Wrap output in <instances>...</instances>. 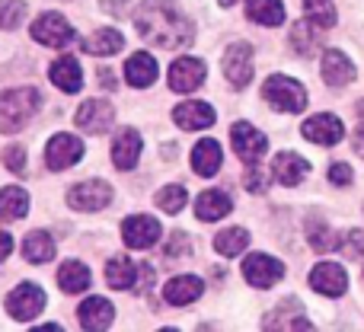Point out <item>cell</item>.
<instances>
[{
	"mask_svg": "<svg viewBox=\"0 0 364 332\" xmlns=\"http://www.w3.org/2000/svg\"><path fill=\"white\" fill-rule=\"evenodd\" d=\"M243 278L252 284V288H272L284 278V265L282 259L265 256V252H252V256L243 259Z\"/></svg>",
	"mask_w": 364,
	"mask_h": 332,
	"instance_id": "6",
	"label": "cell"
},
{
	"mask_svg": "<svg viewBox=\"0 0 364 332\" xmlns=\"http://www.w3.org/2000/svg\"><path fill=\"white\" fill-rule=\"evenodd\" d=\"M23 256H26V262H32V265L48 262V259L55 256V240L45 230H32L29 237L23 240Z\"/></svg>",
	"mask_w": 364,
	"mask_h": 332,
	"instance_id": "34",
	"label": "cell"
},
{
	"mask_svg": "<svg viewBox=\"0 0 364 332\" xmlns=\"http://www.w3.org/2000/svg\"><path fill=\"white\" fill-rule=\"evenodd\" d=\"M346 256H352V259H361L364 256V230H348V237L342 240V246H339Z\"/></svg>",
	"mask_w": 364,
	"mask_h": 332,
	"instance_id": "40",
	"label": "cell"
},
{
	"mask_svg": "<svg viewBox=\"0 0 364 332\" xmlns=\"http://www.w3.org/2000/svg\"><path fill=\"white\" fill-rule=\"evenodd\" d=\"M205 61L201 58H176L170 68V87L176 93H192L205 83Z\"/></svg>",
	"mask_w": 364,
	"mask_h": 332,
	"instance_id": "15",
	"label": "cell"
},
{
	"mask_svg": "<svg viewBox=\"0 0 364 332\" xmlns=\"http://www.w3.org/2000/svg\"><path fill=\"white\" fill-rule=\"evenodd\" d=\"M220 68H224V77L230 80V87L243 90L246 83L252 80V45L250 42H233L230 48L224 51Z\"/></svg>",
	"mask_w": 364,
	"mask_h": 332,
	"instance_id": "8",
	"label": "cell"
},
{
	"mask_svg": "<svg viewBox=\"0 0 364 332\" xmlns=\"http://www.w3.org/2000/svg\"><path fill=\"white\" fill-rule=\"evenodd\" d=\"M352 144H355V151H358L361 154V157H364V125L358 128V132H355L352 134Z\"/></svg>",
	"mask_w": 364,
	"mask_h": 332,
	"instance_id": "45",
	"label": "cell"
},
{
	"mask_svg": "<svg viewBox=\"0 0 364 332\" xmlns=\"http://www.w3.org/2000/svg\"><path fill=\"white\" fill-rule=\"evenodd\" d=\"M26 211H29V195H26V188H19V186L0 188V220H4V224L26 218Z\"/></svg>",
	"mask_w": 364,
	"mask_h": 332,
	"instance_id": "31",
	"label": "cell"
},
{
	"mask_svg": "<svg viewBox=\"0 0 364 332\" xmlns=\"http://www.w3.org/2000/svg\"><path fill=\"white\" fill-rule=\"evenodd\" d=\"M115 122V109L106 100H87L74 115V125L87 134H106Z\"/></svg>",
	"mask_w": 364,
	"mask_h": 332,
	"instance_id": "11",
	"label": "cell"
},
{
	"mask_svg": "<svg viewBox=\"0 0 364 332\" xmlns=\"http://www.w3.org/2000/svg\"><path fill=\"white\" fill-rule=\"evenodd\" d=\"M307 240L316 252H333V250L342 246V237L320 218V214H310L307 218Z\"/></svg>",
	"mask_w": 364,
	"mask_h": 332,
	"instance_id": "28",
	"label": "cell"
},
{
	"mask_svg": "<svg viewBox=\"0 0 364 332\" xmlns=\"http://www.w3.org/2000/svg\"><path fill=\"white\" fill-rule=\"evenodd\" d=\"M329 182H333V186H352V166L348 164H333L329 166Z\"/></svg>",
	"mask_w": 364,
	"mask_h": 332,
	"instance_id": "43",
	"label": "cell"
},
{
	"mask_svg": "<svg viewBox=\"0 0 364 332\" xmlns=\"http://www.w3.org/2000/svg\"><path fill=\"white\" fill-rule=\"evenodd\" d=\"M320 70L329 87H348V83L355 80V64L348 61V55H342V51H336V48H329L326 55H323Z\"/></svg>",
	"mask_w": 364,
	"mask_h": 332,
	"instance_id": "19",
	"label": "cell"
},
{
	"mask_svg": "<svg viewBox=\"0 0 364 332\" xmlns=\"http://www.w3.org/2000/svg\"><path fill=\"white\" fill-rule=\"evenodd\" d=\"M201 291H205V284H201V278H195V275H176L164 284V297H166V304H173V307L195 304L201 297Z\"/></svg>",
	"mask_w": 364,
	"mask_h": 332,
	"instance_id": "17",
	"label": "cell"
},
{
	"mask_svg": "<svg viewBox=\"0 0 364 332\" xmlns=\"http://www.w3.org/2000/svg\"><path fill=\"white\" fill-rule=\"evenodd\" d=\"M45 291L38 288V284L32 282H23L16 291H10V297H6V314L13 316V320H23L29 323L32 316H38L45 310Z\"/></svg>",
	"mask_w": 364,
	"mask_h": 332,
	"instance_id": "5",
	"label": "cell"
},
{
	"mask_svg": "<svg viewBox=\"0 0 364 332\" xmlns=\"http://www.w3.org/2000/svg\"><path fill=\"white\" fill-rule=\"evenodd\" d=\"M58 284H61L64 294H80V291L90 288V269L77 259H68V262L58 269Z\"/></svg>",
	"mask_w": 364,
	"mask_h": 332,
	"instance_id": "32",
	"label": "cell"
},
{
	"mask_svg": "<svg viewBox=\"0 0 364 332\" xmlns=\"http://www.w3.org/2000/svg\"><path fill=\"white\" fill-rule=\"evenodd\" d=\"M246 16L259 26H282L284 4L282 0H246Z\"/></svg>",
	"mask_w": 364,
	"mask_h": 332,
	"instance_id": "33",
	"label": "cell"
},
{
	"mask_svg": "<svg viewBox=\"0 0 364 332\" xmlns=\"http://www.w3.org/2000/svg\"><path fill=\"white\" fill-rule=\"evenodd\" d=\"M125 48V36L119 29H96L90 38H83V51L96 58H106V55H119Z\"/></svg>",
	"mask_w": 364,
	"mask_h": 332,
	"instance_id": "29",
	"label": "cell"
},
{
	"mask_svg": "<svg viewBox=\"0 0 364 332\" xmlns=\"http://www.w3.org/2000/svg\"><path fill=\"white\" fill-rule=\"evenodd\" d=\"M230 211H233V201H230V195L220 192V188H208V192H201L198 201H195L198 220H220Z\"/></svg>",
	"mask_w": 364,
	"mask_h": 332,
	"instance_id": "25",
	"label": "cell"
},
{
	"mask_svg": "<svg viewBox=\"0 0 364 332\" xmlns=\"http://www.w3.org/2000/svg\"><path fill=\"white\" fill-rule=\"evenodd\" d=\"M112 201V188L109 182L102 179H87V182H77L74 188L68 192V205L77 208V211H100Z\"/></svg>",
	"mask_w": 364,
	"mask_h": 332,
	"instance_id": "10",
	"label": "cell"
},
{
	"mask_svg": "<svg viewBox=\"0 0 364 332\" xmlns=\"http://www.w3.org/2000/svg\"><path fill=\"white\" fill-rule=\"evenodd\" d=\"M26 16L23 0H0V29H16Z\"/></svg>",
	"mask_w": 364,
	"mask_h": 332,
	"instance_id": "38",
	"label": "cell"
},
{
	"mask_svg": "<svg viewBox=\"0 0 364 332\" xmlns=\"http://www.w3.org/2000/svg\"><path fill=\"white\" fill-rule=\"evenodd\" d=\"M138 275L141 272L134 269V262L128 256H112L106 265V282H109V288H115V291H134Z\"/></svg>",
	"mask_w": 364,
	"mask_h": 332,
	"instance_id": "26",
	"label": "cell"
},
{
	"mask_svg": "<svg viewBox=\"0 0 364 332\" xmlns=\"http://www.w3.org/2000/svg\"><path fill=\"white\" fill-rule=\"evenodd\" d=\"M32 38L38 45H48V48H64V45L74 42V29L61 13H42L32 23Z\"/></svg>",
	"mask_w": 364,
	"mask_h": 332,
	"instance_id": "7",
	"label": "cell"
},
{
	"mask_svg": "<svg viewBox=\"0 0 364 332\" xmlns=\"http://www.w3.org/2000/svg\"><path fill=\"white\" fill-rule=\"evenodd\" d=\"M310 288H314L316 294L342 297L348 288V275L339 262H320L314 272H310Z\"/></svg>",
	"mask_w": 364,
	"mask_h": 332,
	"instance_id": "14",
	"label": "cell"
},
{
	"mask_svg": "<svg viewBox=\"0 0 364 332\" xmlns=\"http://www.w3.org/2000/svg\"><path fill=\"white\" fill-rule=\"evenodd\" d=\"M233 4H237V0H220V6H233Z\"/></svg>",
	"mask_w": 364,
	"mask_h": 332,
	"instance_id": "48",
	"label": "cell"
},
{
	"mask_svg": "<svg viewBox=\"0 0 364 332\" xmlns=\"http://www.w3.org/2000/svg\"><path fill=\"white\" fill-rule=\"evenodd\" d=\"M77 316H80V326L90 329V332H100V329H109L112 326V304L106 301V297H90V301L80 304V310H77Z\"/></svg>",
	"mask_w": 364,
	"mask_h": 332,
	"instance_id": "23",
	"label": "cell"
},
{
	"mask_svg": "<svg viewBox=\"0 0 364 332\" xmlns=\"http://www.w3.org/2000/svg\"><path fill=\"white\" fill-rule=\"evenodd\" d=\"M307 173H310V164L294 151H282L275 157V164H272V176H275V182H282V186H297Z\"/></svg>",
	"mask_w": 364,
	"mask_h": 332,
	"instance_id": "22",
	"label": "cell"
},
{
	"mask_svg": "<svg viewBox=\"0 0 364 332\" xmlns=\"http://www.w3.org/2000/svg\"><path fill=\"white\" fill-rule=\"evenodd\" d=\"M122 240L132 250H151L160 240V224L154 218H147V214H134V218H128L122 224Z\"/></svg>",
	"mask_w": 364,
	"mask_h": 332,
	"instance_id": "13",
	"label": "cell"
},
{
	"mask_svg": "<svg viewBox=\"0 0 364 332\" xmlns=\"http://www.w3.org/2000/svg\"><path fill=\"white\" fill-rule=\"evenodd\" d=\"M262 326L265 329H314V323L304 316V304L297 297H288V301H282L265 316Z\"/></svg>",
	"mask_w": 364,
	"mask_h": 332,
	"instance_id": "16",
	"label": "cell"
},
{
	"mask_svg": "<svg viewBox=\"0 0 364 332\" xmlns=\"http://www.w3.org/2000/svg\"><path fill=\"white\" fill-rule=\"evenodd\" d=\"M4 166L10 169V173H16V176H23L26 173V151H23V144H10L4 151Z\"/></svg>",
	"mask_w": 364,
	"mask_h": 332,
	"instance_id": "39",
	"label": "cell"
},
{
	"mask_svg": "<svg viewBox=\"0 0 364 332\" xmlns=\"http://www.w3.org/2000/svg\"><path fill=\"white\" fill-rule=\"evenodd\" d=\"M134 26H138V36L144 42L164 51L186 48L195 38L192 19L179 10L176 0H141L138 13H134Z\"/></svg>",
	"mask_w": 364,
	"mask_h": 332,
	"instance_id": "1",
	"label": "cell"
},
{
	"mask_svg": "<svg viewBox=\"0 0 364 332\" xmlns=\"http://www.w3.org/2000/svg\"><path fill=\"white\" fill-rule=\"evenodd\" d=\"M80 157H83V141L74 138V134H68V132L55 134V138L48 141V147H45V166L55 169V173L80 164Z\"/></svg>",
	"mask_w": 364,
	"mask_h": 332,
	"instance_id": "9",
	"label": "cell"
},
{
	"mask_svg": "<svg viewBox=\"0 0 364 332\" xmlns=\"http://www.w3.org/2000/svg\"><path fill=\"white\" fill-rule=\"evenodd\" d=\"M262 100L269 102L272 109H278V112H304V106H307V90L284 74H272L269 80L262 83Z\"/></svg>",
	"mask_w": 364,
	"mask_h": 332,
	"instance_id": "3",
	"label": "cell"
},
{
	"mask_svg": "<svg viewBox=\"0 0 364 332\" xmlns=\"http://www.w3.org/2000/svg\"><path fill=\"white\" fill-rule=\"evenodd\" d=\"M141 147H144V141H141L138 132H132V128L119 132L112 141V164L119 169H134L141 157Z\"/></svg>",
	"mask_w": 364,
	"mask_h": 332,
	"instance_id": "20",
	"label": "cell"
},
{
	"mask_svg": "<svg viewBox=\"0 0 364 332\" xmlns=\"http://www.w3.org/2000/svg\"><path fill=\"white\" fill-rule=\"evenodd\" d=\"M100 83L106 90H115V80H112V74H109V70H102V74H100Z\"/></svg>",
	"mask_w": 364,
	"mask_h": 332,
	"instance_id": "46",
	"label": "cell"
},
{
	"mask_svg": "<svg viewBox=\"0 0 364 332\" xmlns=\"http://www.w3.org/2000/svg\"><path fill=\"white\" fill-rule=\"evenodd\" d=\"M304 10H307V19H314V23L323 26V29H333L336 19H339L333 0H304Z\"/></svg>",
	"mask_w": 364,
	"mask_h": 332,
	"instance_id": "36",
	"label": "cell"
},
{
	"mask_svg": "<svg viewBox=\"0 0 364 332\" xmlns=\"http://www.w3.org/2000/svg\"><path fill=\"white\" fill-rule=\"evenodd\" d=\"M301 132H304V138H307L310 144H320V147H333V144H339V141L346 138V128H342V122L336 119V115H329V112L307 119Z\"/></svg>",
	"mask_w": 364,
	"mask_h": 332,
	"instance_id": "12",
	"label": "cell"
},
{
	"mask_svg": "<svg viewBox=\"0 0 364 332\" xmlns=\"http://www.w3.org/2000/svg\"><path fill=\"white\" fill-rule=\"evenodd\" d=\"M323 26H316L314 19H301V23L291 26V48L297 51L301 58H314L320 51V42H323Z\"/></svg>",
	"mask_w": 364,
	"mask_h": 332,
	"instance_id": "18",
	"label": "cell"
},
{
	"mask_svg": "<svg viewBox=\"0 0 364 332\" xmlns=\"http://www.w3.org/2000/svg\"><path fill=\"white\" fill-rule=\"evenodd\" d=\"M220 164H224V157H220V144L211 138L198 141L192 151V169L198 176H214L220 169Z\"/></svg>",
	"mask_w": 364,
	"mask_h": 332,
	"instance_id": "30",
	"label": "cell"
},
{
	"mask_svg": "<svg viewBox=\"0 0 364 332\" xmlns=\"http://www.w3.org/2000/svg\"><path fill=\"white\" fill-rule=\"evenodd\" d=\"M246 246H250V233H246L243 227H230V230H220L218 237H214V250L227 259L240 256Z\"/></svg>",
	"mask_w": 364,
	"mask_h": 332,
	"instance_id": "35",
	"label": "cell"
},
{
	"mask_svg": "<svg viewBox=\"0 0 364 332\" xmlns=\"http://www.w3.org/2000/svg\"><path fill=\"white\" fill-rule=\"evenodd\" d=\"M10 250H13V237L10 233H0V262L10 256Z\"/></svg>",
	"mask_w": 364,
	"mask_h": 332,
	"instance_id": "44",
	"label": "cell"
},
{
	"mask_svg": "<svg viewBox=\"0 0 364 332\" xmlns=\"http://www.w3.org/2000/svg\"><path fill=\"white\" fill-rule=\"evenodd\" d=\"M355 109H358V115L364 119V100H361V102H358V106H355Z\"/></svg>",
	"mask_w": 364,
	"mask_h": 332,
	"instance_id": "47",
	"label": "cell"
},
{
	"mask_svg": "<svg viewBox=\"0 0 364 332\" xmlns=\"http://www.w3.org/2000/svg\"><path fill=\"white\" fill-rule=\"evenodd\" d=\"M38 106H42V96H38V90H32V87L0 93V132L4 134L19 132V128L38 112Z\"/></svg>",
	"mask_w": 364,
	"mask_h": 332,
	"instance_id": "2",
	"label": "cell"
},
{
	"mask_svg": "<svg viewBox=\"0 0 364 332\" xmlns=\"http://www.w3.org/2000/svg\"><path fill=\"white\" fill-rule=\"evenodd\" d=\"M48 74H51V83H55L61 93H80V87H83V70H80V64H77L70 55L58 58V61L51 64Z\"/></svg>",
	"mask_w": 364,
	"mask_h": 332,
	"instance_id": "24",
	"label": "cell"
},
{
	"mask_svg": "<svg viewBox=\"0 0 364 332\" xmlns=\"http://www.w3.org/2000/svg\"><path fill=\"white\" fill-rule=\"evenodd\" d=\"M230 144H233L237 157L243 160L246 166H256L259 160H262V154L269 151V141H265V134L256 132L250 122H237V125L230 128Z\"/></svg>",
	"mask_w": 364,
	"mask_h": 332,
	"instance_id": "4",
	"label": "cell"
},
{
	"mask_svg": "<svg viewBox=\"0 0 364 332\" xmlns=\"http://www.w3.org/2000/svg\"><path fill=\"white\" fill-rule=\"evenodd\" d=\"M125 80L132 83V87H151L154 80H157V61H154L147 51H138V55H132L125 61Z\"/></svg>",
	"mask_w": 364,
	"mask_h": 332,
	"instance_id": "27",
	"label": "cell"
},
{
	"mask_svg": "<svg viewBox=\"0 0 364 332\" xmlns=\"http://www.w3.org/2000/svg\"><path fill=\"white\" fill-rule=\"evenodd\" d=\"M243 186L250 188V192H265V186H269V182H265V176H262V169H259V164L246 169V179H243Z\"/></svg>",
	"mask_w": 364,
	"mask_h": 332,
	"instance_id": "42",
	"label": "cell"
},
{
	"mask_svg": "<svg viewBox=\"0 0 364 332\" xmlns=\"http://www.w3.org/2000/svg\"><path fill=\"white\" fill-rule=\"evenodd\" d=\"M186 198H188V192L182 186H166L157 192V208H164L166 214H179L186 208Z\"/></svg>",
	"mask_w": 364,
	"mask_h": 332,
	"instance_id": "37",
	"label": "cell"
},
{
	"mask_svg": "<svg viewBox=\"0 0 364 332\" xmlns=\"http://www.w3.org/2000/svg\"><path fill=\"white\" fill-rule=\"evenodd\" d=\"M173 122L182 132H201V128L214 125V109L208 102H182L173 109Z\"/></svg>",
	"mask_w": 364,
	"mask_h": 332,
	"instance_id": "21",
	"label": "cell"
},
{
	"mask_svg": "<svg viewBox=\"0 0 364 332\" xmlns=\"http://www.w3.org/2000/svg\"><path fill=\"white\" fill-rule=\"evenodd\" d=\"M192 252V243H188V237L186 233H173V240H170V246H166V259H173V256H188Z\"/></svg>",
	"mask_w": 364,
	"mask_h": 332,
	"instance_id": "41",
	"label": "cell"
}]
</instances>
